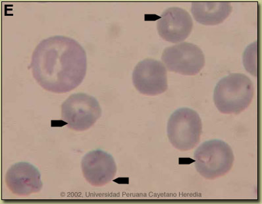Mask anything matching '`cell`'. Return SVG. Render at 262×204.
<instances>
[{
	"instance_id": "1",
	"label": "cell",
	"mask_w": 262,
	"mask_h": 204,
	"mask_svg": "<svg viewBox=\"0 0 262 204\" xmlns=\"http://www.w3.org/2000/svg\"><path fill=\"white\" fill-rule=\"evenodd\" d=\"M31 68L39 85L50 93L63 94L79 86L86 75V52L77 40L54 36L38 43Z\"/></svg>"
},
{
	"instance_id": "2",
	"label": "cell",
	"mask_w": 262,
	"mask_h": 204,
	"mask_svg": "<svg viewBox=\"0 0 262 204\" xmlns=\"http://www.w3.org/2000/svg\"><path fill=\"white\" fill-rule=\"evenodd\" d=\"M254 95V85L250 78L241 73H232L218 82L213 100L221 113L237 115L249 106Z\"/></svg>"
},
{
	"instance_id": "3",
	"label": "cell",
	"mask_w": 262,
	"mask_h": 204,
	"mask_svg": "<svg viewBox=\"0 0 262 204\" xmlns=\"http://www.w3.org/2000/svg\"><path fill=\"white\" fill-rule=\"evenodd\" d=\"M194 159L198 173L206 179L213 180L229 173L234 156L228 144L215 139L201 144L194 152Z\"/></svg>"
},
{
	"instance_id": "4",
	"label": "cell",
	"mask_w": 262,
	"mask_h": 204,
	"mask_svg": "<svg viewBox=\"0 0 262 204\" xmlns=\"http://www.w3.org/2000/svg\"><path fill=\"white\" fill-rule=\"evenodd\" d=\"M167 131L170 143L174 148L182 152L191 150L201 140V119L192 109H177L170 117Z\"/></svg>"
},
{
	"instance_id": "5",
	"label": "cell",
	"mask_w": 262,
	"mask_h": 204,
	"mask_svg": "<svg viewBox=\"0 0 262 204\" xmlns=\"http://www.w3.org/2000/svg\"><path fill=\"white\" fill-rule=\"evenodd\" d=\"M101 116L102 109L98 100L87 94H73L61 105L62 120L76 131L88 130Z\"/></svg>"
},
{
	"instance_id": "6",
	"label": "cell",
	"mask_w": 262,
	"mask_h": 204,
	"mask_svg": "<svg viewBox=\"0 0 262 204\" xmlns=\"http://www.w3.org/2000/svg\"><path fill=\"white\" fill-rule=\"evenodd\" d=\"M162 60L169 72L187 76L198 74L205 65V57L201 48L186 42L165 48Z\"/></svg>"
},
{
	"instance_id": "7",
	"label": "cell",
	"mask_w": 262,
	"mask_h": 204,
	"mask_svg": "<svg viewBox=\"0 0 262 204\" xmlns=\"http://www.w3.org/2000/svg\"><path fill=\"white\" fill-rule=\"evenodd\" d=\"M133 84L140 93L157 96L168 88L167 70L164 64L152 59L140 61L133 73Z\"/></svg>"
},
{
	"instance_id": "8",
	"label": "cell",
	"mask_w": 262,
	"mask_h": 204,
	"mask_svg": "<svg viewBox=\"0 0 262 204\" xmlns=\"http://www.w3.org/2000/svg\"><path fill=\"white\" fill-rule=\"evenodd\" d=\"M81 169L85 179L94 187H103L116 177L117 166L112 155L102 150L87 153L82 158Z\"/></svg>"
},
{
	"instance_id": "9",
	"label": "cell",
	"mask_w": 262,
	"mask_h": 204,
	"mask_svg": "<svg viewBox=\"0 0 262 204\" xmlns=\"http://www.w3.org/2000/svg\"><path fill=\"white\" fill-rule=\"evenodd\" d=\"M192 28L191 16L187 11L177 7L167 9L157 21L160 36L171 43L185 40L189 36Z\"/></svg>"
},
{
	"instance_id": "10",
	"label": "cell",
	"mask_w": 262,
	"mask_h": 204,
	"mask_svg": "<svg viewBox=\"0 0 262 204\" xmlns=\"http://www.w3.org/2000/svg\"><path fill=\"white\" fill-rule=\"evenodd\" d=\"M6 184L17 196H29L42 189L40 171L33 165L19 162L11 166L6 175Z\"/></svg>"
},
{
	"instance_id": "11",
	"label": "cell",
	"mask_w": 262,
	"mask_h": 204,
	"mask_svg": "<svg viewBox=\"0 0 262 204\" xmlns=\"http://www.w3.org/2000/svg\"><path fill=\"white\" fill-rule=\"evenodd\" d=\"M232 6L230 2H192L191 11L198 22L204 25L222 24L231 14Z\"/></svg>"
}]
</instances>
